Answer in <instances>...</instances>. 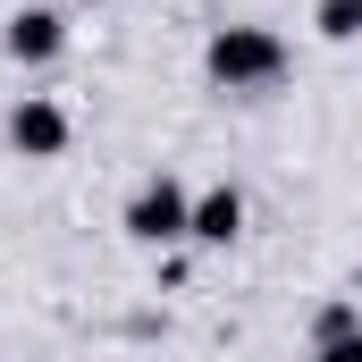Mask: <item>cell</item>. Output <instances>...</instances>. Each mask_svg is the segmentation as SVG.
Listing matches in <instances>:
<instances>
[{"instance_id":"4","label":"cell","mask_w":362,"mask_h":362,"mask_svg":"<svg viewBox=\"0 0 362 362\" xmlns=\"http://www.w3.org/2000/svg\"><path fill=\"white\" fill-rule=\"evenodd\" d=\"M0 51H8L17 68H51V59L68 51V17H59V8H17V17L0 25Z\"/></svg>"},{"instance_id":"5","label":"cell","mask_w":362,"mask_h":362,"mask_svg":"<svg viewBox=\"0 0 362 362\" xmlns=\"http://www.w3.org/2000/svg\"><path fill=\"white\" fill-rule=\"evenodd\" d=\"M236 236H245V194H236V185H202V194H194V228H185V245L228 253Z\"/></svg>"},{"instance_id":"10","label":"cell","mask_w":362,"mask_h":362,"mask_svg":"<svg viewBox=\"0 0 362 362\" xmlns=\"http://www.w3.org/2000/svg\"><path fill=\"white\" fill-rule=\"evenodd\" d=\"M85 8H101V0H85Z\"/></svg>"},{"instance_id":"6","label":"cell","mask_w":362,"mask_h":362,"mask_svg":"<svg viewBox=\"0 0 362 362\" xmlns=\"http://www.w3.org/2000/svg\"><path fill=\"white\" fill-rule=\"evenodd\" d=\"M320 42H362V0H312Z\"/></svg>"},{"instance_id":"8","label":"cell","mask_w":362,"mask_h":362,"mask_svg":"<svg viewBox=\"0 0 362 362\" xmlns=\"http://www.w3.org/2000/svg\"><path fill=\"white\" fill-rule=\"evenodd\" d=\"M312 362H362V329H354V337H329V346H312Z\"/></svg>"},{"instance_id":"3","label":"cell","mask_w":362,"mask_h":362,"mask_svg":"<svg viewBox=\"0 0 362 362\" xmlns=\"http://www.w3.org/2000/svg\"><path fill=\"white\" fill-rule=\"evenodd\" d=\"M68 135H76V118H68L51 93H25V101L8 110V144H17L25 160H59V152H68Z\"/></svg>"},{"instance_id":"1","label":"cell","mask_w":362,"mask_h":362,"mask_svg":"<svg viewBox=\"0 0 362 362\" xmlns=\"http://www.w3.org/2000/svg\"><path fill=\"white\" fill-rule=\"evenodd\" d=\"M202 76L219 93H270L278 76H286V34H278V25H211Z\"/></svg>"},{"instance_id":"7","label":"cell","mask_w":362,"mask_h":362,"mask_svg":"<svg viewBox=\"0 0 362 362\" xmlns=\"http://www.w3.org/2000/svg\"><path fill=\"white\" fill-rule=\"evenodd\" d=\"M354 329H362V295H337V303H320V312H312V346L354 337Z\"/></svg>"},{"instance_id":"9","label":"cell","mask_w":362,"mask_h":362,"mask_svg":"<svg viewBox=\"0 0 362 362\" xmlns=\"http://www.w3.org/2000/svg\"><path fill=\"white\" fill-rule=\"evenodd\" d=\"M354 295H362V262H354Z\"/></svg>"},{"instance_id":"2","label":"cell","mask_w":362,"mask_h":362,"mask_svg":"<svg viewBox=\"0 0 362 362\" xmlns=\"http://www.w3.org/2000/svg\"><path fill=\"white\" fill-rule=\"evenodd\" d=\"M118 228L144 245V253H177L185 245V228H194V185L185 177H144L135 194H127V211H118Z\"/></svg>"}]
</instances>
